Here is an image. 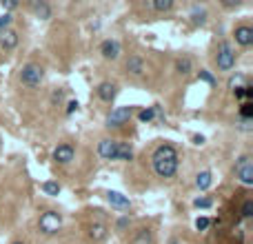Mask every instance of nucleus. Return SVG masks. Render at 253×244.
<instances>
[{"instance_id":"29","label":"nucleus","mask_w":253,"mask_h":244,"mask_svg":"<svg viewBox=\"0 0 253 244\" xmlns=\"http://www.w3.org/2000/svg\"><path fill=\"white\" fill-rule=\"evenodd\" d=\"M242 218H251L253 216V200H244V204H242Z\"/></svg>"},{"instance_id":"32","label":"nucleus","mask_w":253,"mask_h":244,"mask_svg":"<svg viewBox=\"0 0 253 244\" xmlns=\"http://www.w3.org/2000/svg\"><path fill=\"white\" fill-rule=\"evenodd\" d=\"M198 78H200V80H205V82H209V85H215V78L211 76V73L207 71V69H202V71L198 73Z\"/></svg>"},{"instance_id":"5","label":"nucleus","mask_w":253,"mask_h":244,"mask_svg":"<svg viewBox=\"0 0 253 244\" xmlns=\"http://www.w3.org/2000/svg\"><path fill=\"white\" fill-rule=\"evenodd\" d=\"M235 177H238L242 184H253V162L251 155H240L238 162H235Z\"/></svg>"},{"instance_id":"21","label":"nucleus","mask_w":253,"mask_h":244,"mask_svg":"<svg viewBox=\"0 0 253 244\" xmlns=\"http://www.w3.org/2000/svg\"><path fill=\"white\" fill-rule=\"evenodd\" d=\"M40 189H43L45 196H58V193H60V184H58V182H53V180L43 182V184H40Z\"/></svg>"},{"instance_id":"17","label":"nucleus","mask_w":253,"mask_h":244,"mask_svg":"<svg viewBox=\"0 0 253 244\" xmlns=\"http://www.w3.org/2000/svg\"><path fill=\"white\" fill-rule=\"evenodd\" d=\"M211 184H213V176H211V171H200L196 176V187L200 189V191H207Z\"/></svg>"},{"instance_id":"2","label":"nucleus","mask_w":253,"mask_h":244,"mask_svg":"<svg viewBox=\"0 0 253 244\" xmlns=\"http://www.w3.org/2000/svg\"><path fill=\"white\" fill-rule=\"evenodd\" d=\"M215 65H218L220 71H231L235 67V51L231 47V43L222 40L218 44V51H215Z\"/></svg>"},{"instance_id":"36","label":"nucleus","mask_w":253,"mask_h":244,"mask_svg":"<svg viewBox=\"0 0 253 244\" xmlns=\"http://www.w3.org/2000/svg\"><path fill=\"white\" fill-rule=\"evenodd\" d=\"M193 142H196V144H202V142H205V138H202V135H193Z\"/></svg>"},{"instance_id":"16","label":"nucleus","mask_w":253,"mask_h":244,"mask_svg":"<svg viewBox=\"0 0 253 244\" xmlns=\"http://www.w3.org/2000/svg\"><path fill=\"white\" fill-rule=\"evenodd\" d=\"M127 71L131 73V76H142L144 71V63L140 56H129V60H127Z\"/></svg>"},{"instance_id":"34","label":"nucleus","mask_w":253,"mask_h":244,"mask_svg":"<svg viewBox=\"0 0 253 244\" xmlns=\"http://www.w3.org/2000/svg\"><path fill=\"white\" fill-rule=\"evenodd\" d=\"M78 107H80V105H78V100H69V105H67V115H71L73 111H78Z\"/></svg>"},{"instance_id":"8","label":"nucleus","mask_w":253,"mask_h":244,"mask_svg":"<svg viewBox=\"0 0 253 244\" xmlns=\"http://www.w3.org/2000/svg\"><path fill=\"white\" fill-rule=\"evenodd\" d=\"M96 93H98V98H100L102 102H114L115 96H118V85H115V82L105 80V82H100V85H98Z\"/></svg>"},{"instance_id":"10","label":"nucleus","mask_w":253,"mask_h":244,"mask_svg":"<svg viewBox=\"0 0 253 244\" xmlns=\"http://www.w3.org/2000/svg\"><path fill=\"white\" fill-rule=\"evenodd\" d=\"M233 38L240 47H249V44L253 43V29L249 27V24H240V27H235Z\"/></svg>"},{"instance_id":"27","label":"nucleus","mask_w":253,"mask_h":244,"mask_svg":"<svg viewBox=\"0 0 253 244\" xmlns=\"http://www.w3.org/2000/svg\"><path fill=\"white\" fill-rule=\"evenodd\" d=\"M240 115H242V120H249L253 115V105L251 102H242L240 105Z\"/></svg>"},{"instance_id":"28","label":"nucleus","mask_w":253,"mask_h":244,"mask_svg":"<svg viewBox=\"0 0 253 244\" xmlns=\"http://www.w3.org/2000/svg\"><path fill=\"white\" fill-rule=\"evenodd\" d=\"M211 204H213L211 198H196V200H193V206H198V209H209Z\"/></svg>"},{"instance_id":"30","label":"nucleus","mask_w":253,"mask_h":244,"mask_svg":"<svg viewBox=\"0 0 253 244\" xmlns=\"http://www.w3.org/2000/svg\"><path fill=\"white\" fill-rule=\"evenodd\" d=\"M209 224H211V220H209V218H205V216L196 220V229L198 231H207V229H209Z\"/></svg>"},{"instance_id":"20","label":"nucleus","mask_w":253,"mask_h":244,"mask_svg":"<svg viewBox=\"0 0 253 244\" xmlns=\"http://www.w3.org/2000/svg\"><path fill=\"white\" fill-rule=\"evenodd\" d=\"M134 244H153V233H151V229H140L138 235L134 238Z\"/></svg>"},{"instance_id":"9","label":"nucleus","mask_w":253,"mask_h":244,"mask_svg":"<svg viewBox=\"0 0 253 244\" xmlns=\"http://www.w3.org/2000/svg\"><path fill=\"white\" fill-rule=\"evenodd\" d=\"M115 149H118V140L105 138L98 142V155L102 160H115Z\"/></svg>"},{"instance_id":"19","label":"nucleus","mask_w":253,"mask_h":244,"mask_svg":"<svg viewBox=\"0 0 253 244\" xmlns=\"http://www.w3.org/2000/svg\"><path fill=\"white\" fill-rule=\"evenodd\" d=\"M31 9H34V14L38 16L40 20H49V18H51V7H49L47 2H34Z\"/></svg>"},{"instance_id":"7","label":"nucleus","mask_w":253,"mask_h":244,"mask_svg":"<svg viewBox=\"0 0 253 244\" xmlns=\"http://www.w3.org/2000/svg\"><path fill=\"white\" fill-rule=\"evenodd\" d=\"M76 158V149L71 147V144H58L56 149H53V160H56L58 164H69L71 160Z\"/></svg>"},{"instance_id":"3","label":"nucleus","mask_w":253,"mask_h":244,"mask_svg":"<svg viewBox=\"0 0 253 244\" xmlns=\"http://www.w3.org/2000/svg\"><path fill=\"white\" fill-rule=\"evenodd\" d=\"M43 78H45V71L40 65L29 63L20 69V82H23L24 87H29V89H36V87L43 85Z\"/></svg>"},{"instance_id":"23","label":"nucleus","mask_w":253,"mask_h":244,"mask_svg":"<svg viewBox=\"0 0 253 244\" xmlns=\"http://www.w3.org/2000/svg\"><path fill=\"white\" fill-rule=\"evenodd\" d=\"M191 20H193V24H205L207 22V11L200 9V7H193L191 9Z\"/></svg>"},{"instance_id":"18","label":"nucleus","mask_w":253,"mask_h":244,"mask_svg":"<svg viewBox=\"0 0 253 244\" xmlns=\"http://www.w3.org/2000/svg\"><path fill=\"white\" fill-rule=\"evenodd\" d=\"M191 69H193L191 58L182 56V58H178V60H176V71L180 73V76H189V73H191Z\"/></svg>"},{"instance_id":"26","label":"nucleus","mask_w":253,"mask_h":244,"mask_svg":"<svg viewBox=\"0 0 253 244\" xmlns=\"http://www.w3.org/2000/svg\"><path fill=\"white\" fill-rule=\"evenodd\" d=\"M240 87H244V76H231L229 78V89L231 91H235V89H240Z\"/></svg>"},{"instance_id":"37","label":"nucleus","mask_w":253,"mask_h":244,"mask_svg":"<svg viewBox=\"0 0 253 244\" xmlns=\"http://www.w3.org/2000/svg\"><path fill=\"white\" fill-rule=\"evenodd\" d=\"M169 244H182V242H180V240H176V238H173V240H169Z\"/></svg>"},{"instance_id":"14","label":"nucleus","mask_w":253,"mask_h":244,"mask_svg":"<svg viewBox=\"0 0 253 244\" xmlns=\"http://www.w3.org/2000/svg\"><path fill=\"white\" fill-rule=\"evenodd\" d=\"M107 235H109V229H107L102 222H93L89 226V240L91 242H105Z\"/></svg>"},{"instance_id":"4","label":"nucleus","mask_w":253,"mask_h":244,"mask_svg":"<svg viewBox=\"0 0 253 244\" xmlns=\"http://www.w3.org/2000/svg\"><path fill=\"white\" fill-rule=\"evenodd\" d=\"M60 226H62V218H60V213H58V211H45L43 216H40V220H38V229L43 231L45 235L58 233V231H60Z\"/></svg>"},{"instance_id":"12","label":"nucleus","mask_w":253,"mask_h":244,"mask_svg":"<svg viewBox=\"0 0 253 244\" xmlns=\"http://www.w3.org/2000/svg\"><path fill=\"white\" fill-rule=\"evenodd\" d=\"M107 202H109V204L114 206V209H120V211L131 209L129 198L122 196V193H118V191H109V193H107Z\"/></svg>"},{"instance_id":"35","label":"nucleus","mask_w":253,"mask_h":244,"mask_svg":"<svg viewBox=\"0 0 253 244\" xmlns=\"http://www.w3.org/2000/svg\"><path fill=\"white\" fill-rule=\"evenodd\" d=\"M2 7H5L7 11H14L16 7H18V2H14V0H7V2H2Z\"/></svg>"},{"instance_id":"15","label":"nucleus","mask_w":253,"mask_h":244,"mask_svg":"<svg viewBox=\"0 0 253 244\" xmlns=\"http://www.w3.org/2000/svg\"><path fill=\"white\" fill-rule=\"evenodd\" d=\"M115 160H122V162L134 160V149H131L129 142H118V149H115Z\"/></svg>"},{"instance_id":"33","label":"nucleus","mask_w":253,"mask_h":244,"mask_svg":"<svg viewBox=\"0 0 253 244\" xmlns=\"http://www.w3.org/2000/svg\"><path fill=\"white\" fill-rule=\"evenodd\" d=\"M131 224V220L127 216H122V218H118V222H115V226H118V231H124L127 226Z\"/></svg>"},{"instance_id":"24","label":"nucleus","mask_w":253,"mask_h":244,"mask_svg":"<svg viewBox=\"0 0 253 244\" xmlns=\"http://www.w3.org/2000/svg\"><path fill=\"white\" fill-rule=\"evenodd\" d=\"M233 93H235V98H238V100H244V102H247V98L253 96V87H251V85H244V87H240V89H235Z\"/></svg>"},{"instance_id":"22","label":"nucleus","mask_w":253,"mask_h":244,"mask_svg":"<svg viewBox=\"0 0 253 244\" xmlns=\"http://www.w3.org/2000/svg\"><path fill=\"white\" fill-rule=\"evenodd\" d=\"M151 9H156V11H171L173 9V0H153Z\"/></svg>"},{"instance_id":"11","label":"nucleus","mask_w":253,"mask_h":244,"mask_svg":"<svg viewBox=\"0 0 253 244\" xmlns=\"http://www.w3.org/2000/svg\"><path fill=\"white\" fill-rule=\"evenodd\" d=\"M100 53L105 60H115V58L120 56V43L118 40H105V43L100 44Z\"/></svg>"},{"instance_id":"1","label":"nucleus","mask_w":253,"mask_h":244,"mask_svg":"<svg viewBox=\"0 0 253 244\" xmlns=\"http://www.w3.org/2000/svg\"><path fill=\"white\" fill-rule=\"evenodd\" d=\"M151 164H153L156 176L167 180V177L176 176L178 164H180V155H178V151H176L173 144H160L151 155Z\"/></svg>"},{"instance_id":"25","label":"nucleus","mask_w":253,"mask_h":244,"mask_svg":"<svg viewBox=\"0 0 253 244\" xmlns=\"http://www.w3.org/2000/svg\"><path fill=\"white\" fill-rule=\"evenodd\" d=\"M140 122H153V118H156V107H147V109H142L138 113Z\"/></svg>"},{"instance_id":"38","label":"nucleus","mask_w":253,"mask_h":244,"mask_svg":"<svg viewBox=\"0 0 253 244\" xmlns=\"http://www.w3.org/2000/svg\"><path fill=\"white\" fill-rule=\"evenodd\" d=\"M11 244H24V242H20V240H16V242H11Z\"/></svg>"},{"instance_id":"6","label":"nucleus","mask_w":253,"mask_h":244,"mask_svg":"<svg viewBox=\"0 0 253 244\" xmlns=\"http://www.w3.org/2000/svg\"><path fill=\"white\" fill-rule=\"evenodd\" d=\"M131 115H134V107H115V109L107 115V127L118 129V127H122V125L129 122Z\"/></svg>"},{"instance_id":"13","label":"nucleus","mask_w":253,"mask_h":244,"mask_svg":"<svg viewBox=\"0 0 253 244\" xmlns=\"http://www.w3.org/2000/svg\"><path fill=\"white\" fill-rule=\"evenodd\" d=\"M18 34H16L14 29H5L2 34H0V47L5 49V51H11V49L18 47Z\"/></svg>"},{"instance_id":"31","label":"nucleus","mask_w":253,"mask_h":244,"mask_svg":"<svg viewBox=\"0 0 253 244\" xmlns=\"http://www.w3.org/2000/svg\"><path fill=\"white\" fill-rule=\"evenodd\" d=\"M9 24H11V16H9V14L0 16V34H2L5 29H9Z\"/></svg>"}]
</instances>
